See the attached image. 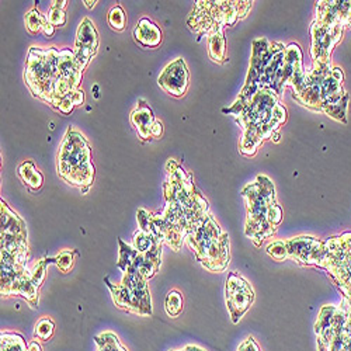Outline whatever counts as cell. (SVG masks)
<instances>
[{
    "label": "cell",
    "instance_id": "1",
    "mask_svg": "<svg viewBox=\"0 0 351 351\" xmlns=\"http://www.w3.org/2000/svg\"><path fill=\"white\" fill-rule=\"evenodd\" d=\"M186 243L204 269L211 273H221L228 267L230 260L229 237L211 214L194 225Z\"/></svg>",
    "mask_w": 351,
    "mask_h": 351
},
{
    "label": "cell",
    "instance_id": "2",
    "mask_svg": "<svg viewBox=\"0 0 351 351\" xmlns=\"http://www.w3.org/2000/svg\"><path fill=\"white\" fill-rule=\"evenodd\" d=\"M58 173L61 178L87 193L95 180V166L92 151L84 136L76 130L69 128L58 155Z\"/></svg>",
    "mask_w": 351,
    "mask_h": 351
},
{
    "label": "cell",
    "instance_id": "3",
    "mask_svg": "<svg viewBox=\"0 0 351 351\" xmlns=\"http://www.w3.org/2000/svg\"><path fill=\"white\" fill-rule=\"evenodd\" d=\"M242 195L247 208L245 233L256 246H260L263 241L273 237L277 232L269 222V210L276 202L274 184L266 176H258L256 182L243 190Z\"/></svg>",
    "mask_w": 351,
    "mask_h": 351
},
{
    "label": "cell",
    "instance_id": "4",
    "mask_svg": "<svg viewBox=\"0 0 351 351\" xmlns=\"http://www.w3.org/2000/svg\"><path fill=\"white\" fill-rule=\"evenodd\" d=\"M60 53L55 48L41 49L33 47L28 53L24 77L34 96L52 104L53 87L60 77Z\"/></svg>",
    "mask_w": 351,
    "mask_h": 351
},
{
    "label": "cell",
    "instance_id": "5",
    "mask_svg": "<svg viewBox=\"0 0 351 351\" xmlns=\"http://www.w3.org/2000/svg\"><path fill=\"white\" fill-rule=\"evenodd\" d=\"M146 281L148 280L136 273H124L120 284H112L108 278H104L114 304L120 309L139 316H151L154 312L151 292Z\"/></svg>",
    "mask_w": 351,
    "mask_h": 351
},
{
    "label": "cell",
    "instance_id": "6",
    "mask_svg": "<svg viewBox=\"0 0 351 351\" xmlns=\"http://www.w3.org/2000/svg\"><path fill=\"white\" fill-rule=\"evenodd\" d=\"M319 267L332 276L343 297L351 302V233L325 242V254Z\"/></svg>",
    "mask_w": 351,
    "mask_h": 351
},
{
    "label": "cell",
    "instance_id": "7",
    "mask_svg": "<svg viewBox=\"0 0 351 351\" xmlns=\"http://www.w3.org/2000/svg\"><path fill=\"white\" fill-rule=\"evenodd\" d=\"M226 305L233 324H239L245 313L250 309L254 302V289L238 273H230L226 278L225 285Z\"/></svg>",
    "mask_w": 351,
    "mask_h": 351
},
{
    "label": "cell",
    "instance_id": "8",
    "mask_svg": "<svg viewBox=\"0 0 351 351\" xmlns=\"http://www.w3.org/2000/svg\"><path fill=\"white\" fill-rule=\"evenodd\" d=\"M343 25H326L317 20L312 23L311 34H312V48L311 55L313 64L328 65L330 64V56L335 47L341 41Z\"/></svg>",
    "mask_w": 351,
    "mask_h": 351
},
{
    "label": "cell",
    "instance_id": "9",
    "mask_svg": "<svg viewBox=\"0 0 351 351\" xmlns=\"http://www.w3.org/2000/svg\"><path fill=\"white\" fill-rule=\"evenodd\" d=\"M317 351H351V332L346 328V311L336 306L332 324L316 335Z\"/></svg>",
    "mask_w": 351,
    "mask_h": 351
},
{
    "label": "cell",
    "instance_id": "10",
    "mask_svg": "<svg viewBox=\"0 0 351 351\" xmlns=\"http://www.w3.org/2000/svg\"><path fill=\"white\" fill-rule=\"evenodd\" d=\"M288 258L294 260L300 266L319 267L325 254V242L312 237H298L285 241Z\"/></svg>",
    "mask_w": 351,
    "mask_h": 351
},
{
    "label": "cell",
    "instance_id": "11",
    "mask_svg": "<svg viewBox=\"0 0 351 351\" xmlns=\"http://www.w3.org/2000/svg\"><path fill=\"white\" fill-rule=\"evenodd\" d=\"M120 243V257H119V267L123 273H136L141 274L145 280L152 278L159 267L160 261H156L146 254H141L134 246L125 243L123 239L119 241Z\"/></svg>",
    "mask_w": 351,
    "mask_h": 351
},
{
    "label": "cell",
    "instance_id": "12",
    "mask_svg": "<svg viewBox=\"0 0 351 351\" xmlns=\"http://www.w3.org/2000/svg\"><path fill=\"white\" fill-rule=\"evenodd\" d=\"M75 58L80 68L84 71L86 66L89 65L92 58L96 55L99 48V34L96 27L90 21V19H84L76 34V43H75Z\"/></svg>",
    "mask_w": 351,
    "mask_h": 351
},
{
    "label": "cell",
    "instance_id": "13",
    "mask_svg": "<svg viewBox=\"0 0 351 351\" xmlns=\"http://www.w3.org/2000/svg\"><path fill=\"white\" fill-rule=\"evenodd\" d=\"M158 83L166 93L174 97L184 96L189 89V69L184 60L178 58L169 64L160 73Z\"/></svg>",
    "mask_w": 351,
    "mask_h": 351
},
{
    "label": "cell",
    "instance_id": "14",
    "mask_svg": "<svg viewBox=\"0 0 351 351\" xmlns=\"http://www.w3.org/2000/svg\"><path fill=\"white\" fill-rule=\"evenodd\" d=\"M351 14V0H332V2H316V19L326 25H343Z\"/></svg>",
    "mask_w": 351,
    "mask_h": 351
},
{
    "label": "cell",
    "instance_id": "15",
    "mask_svg": "<svg viewBox=\"0 0 351 351\" xmlns=\"http://www.w3.org/2000/svg\"><path fill=\"white\" fill-rule=\"evenodd\" d=\"M343 80L344 73L341 68L333 66L332 72L322 82V97H324V107L337 103L340 99L344 97L347 92L343 89ZM324 110V108H322Z\"/></svg>",
    "mask_w": 351,
    "mask_h": 351
},
{
    "label": "cell",
    "instance_id": "16",
    "mask_svg": "<svg viewBox=\"0 0 351 351\" xmlns=\"http://www.w3.org/2000/svg\"><path fill=\"white\" fill-rule=\"evenodd\" d=\"M134 38L143 48H156L162 43L163 34L156 23L149 19H141L134 28Z\"/></svg>",
    "mask_w": 351,
    "mask_h": 351
},
{
    "label": "cell",
    "instance_id": "17",
    "mask_svg": "<svg viewBox=\"0 0 351 351\" xmlns=\"http://www.w3.org/2000/svg\"><path fill=\"white\" fill-rule=\"evenodd\" d=\"M131 123L136 128L141 139L146 141V139H149V136H152L151 127L155 123V117H154V112L149 108V106H146L143 101L132 111Z\"/></svg>",
    "mask_w": 351,
    "mask_h": 351
},
{
    "label": "cell",
    "instance_id": "18",
    "mask_svg": "<svg viewBox=\"0 0 351 351\" xmlns=\"http://www.w3.org/2000/svg\"><path fill=\"white\" fill-rule=\"evenodd\" d=\"M208 55L217 64L226 61V40L223 36V28H214L207 34Z\"/></svg>",
    "mask_w": 351,
    "mask_h": 351
},
{
    "label": "cell",
    "instance_id": "19",
    "mask_svg": "<svg viewBox=\"0 0 351 351\" xmlns=\"http://www.w3.org/2000/svg\"><path fill=\"white\" fill-rule=\"evenodd\" d=\"M20 179L23 180V183L30 189L32 191H38L43 184H44V178L43 174L37 170L36 165L32 160H25L19 166L17 170Z\"/></svg>",
    "mask_w": 351,
    "mask_h": 351
},
{
    "label": "cell",
    "instance_id": "20",
    "mask_svg": "<svg viewBox=\"0 0 351 351\" xmlns=\"http://www.w3.org/2000/svg\"><path fill=\"white\" fill-rule=\"evenodd\" d=\"M28 344L24 337L13 332H2L0 335V351H27Z\"/></svg>",
    "mask_w": 351,
    "mask_h": 351
},
{
    "label": "cell",
    "instance_id": "21",
    "mask_svg": "<svg viewBox=\"0 0 351 351\" xmlns=\"http://www.w3.org/2000/svg\"><path fill=\"white\" fill-rule=\"evenodd\" d=\"M95 341L97 347L96 351H128V348L120 341L119 336L112 332H104L96 336Z\"/></svg>",
    "mask_w": 351,
    "mask_h": 351
},
{
    "label": "cell",
    "instance_id": "22",
    "mask_svg": "<svg viewBox=\"0 0 351 351\" xmlns=\"http://www.w3.org/2000/svg\"><path fill=\"white\" fill-rule=\"evenodd\" d=\"M183 309H184V300H183L182 292H179L178 289L169 291L165 300V311L167 316L171 319L179 317L183 313Z\"/></svg>",
    "mask_w": 351,
    "mask_h": 351
},
{
    "label": "cell",
    "instance_id": "23",
    "mask_svg": "<svg viewBox=\"0 0 351 351\" xmlns=\"http://www.w3.org/2000/svg\"><path fill=\"white\" fill-rule=\"evenodd\" d=\"M348 100H350V96H348V93H346L344 97L340 99L337 103L324 107V110H322V112H325L326 115L330 117V119H333V120H336V121H339V123L347 124Z\"/></svg>",
    "mask_w": 351,
    "mask_h": 351
},
{
    "label": "cell",
    "instance_id": "24",
    "mask_svg": "<svg viewBox=\"0 0 351 351\" xmlns=\"http://www.w3.org/2000/svg\"><path fill=\"white\" fill-rule=\"evenodd\" d=\"M24 23H25L28 33H30V34H40V33H43L44 27L48 21H47V17L43 16L37 9H33L25 14Z\"/></svg>",
    "mask_w": 351,
    "mask_h": 351
},
{
    "label": "cell",
    "instance_id": "25",
    "mask_svg": "<svg viewBox=\"0 0 351 351\" xmlns=\"http://www.w3.org/2000/svg\"><path fill=\"white\" fill-rule=\"evenodd\" d=\"M55 335V324L51 317H41L34 328V339L41 341H49Z\"/></svg>",
    "mask_w": 351,
    "mask_h": 351
},
{
    "label": "cell",
    "instance_id": "26",
    "mask_svg": "<svg viewBox=\"0 0 351 351\" xmlns=\"http://www.w3.org/2000/svg\"><path fill=\"white\" fill-rule=\"evenodd\" d=\"M76 256H77V252L75 250H62L60 254L52 258V263L58 267V270L66 274L73 269Z\"/></svg>",
    "mask_w": 351,
    "mask_h": 351
},
{
    "label": "cell",
    "instance_id": "27",
    "mask_svg": "<svg viewBox=\"0 0 351 351\" xmlns=\"http://www.w3.org/2000/svg\"><path fill=\"white\" fill-rule=\"evenodd\" d=\"M107 21L112 30L124 32L127 27V14H125L124 9L119 5L111 8V10L108 12V16H107Z\"/></svg>",
    "mask_w": 351,
    "mask_h": 351
},
{
    "label": "cell",
    "instance_id": "28",
    "mask_svg": "<svg viewBox=\"0 0 351 351\" xmlns=\"http://www.w3.org/2000/svg\"><path fill=\"white\" fill-rule=\"evenodd\" d=\"M83 100H84L83 92H82V90H75V92H72L71 95H68L65 99L61 100L60 106H58V110H60V111L64 112V114H69V112H72V110H73L76 106L82 104Z\"/></svg>",
    "mask_w": 351,
    "mask_h": 351
},
{
    "label": "cell",
    "instance_id": "29",
    "mask_svg": "<svg viewBox=\"0 0 351 351\" xmlns=\"http://www.w3.org/2000/svg\"><path fill=\"white\" fill-rule=\"evenodd\" d=\"M52 263V258H41L40 261H37V265L33 267V270H30V276H32V281L33 284L40 289V287L43 285L44 280H45V274H47V266Z\"/></svg>",
    "mask_w": 351,
    "mask_h": 351
},
{
    "label": "cell",
    "instance_id": "30",
    "mask_svg": "<svg viewBox=\"0 0 351 351\" xmlns=\"http://www.w3.org/2000/svg\"><path fill=\"white\" fill-rule=\"evenodd\" d=\"M266 252L276 261L288 260V250H287L285 241H274L266 247Z\"/></svg>",
    "mask_w": 351,
    "mask_h": 351
},
{
    "label": "cell",
    "instance_id": "31",
    "mask_svg": "<svg viewBox=\"0 0 351 351\" xmlns=\"http://www.w3.org/2000/svg\"><path fill=\"white\" fill-rule=\"evenodd\" d=\"M45 17H47V21L53 27H64L66 24V14H65V10L62 9L51 8Z\"/></svg>",
    "mask_w": 351,
    "mask_h": 351
},
{
    "label": "cell",
    "instance_id": "32",
    "mask_svg": "<svg viewBox=\"0 0 351 351\" xmlns=\"http://www.w3.org/2000/svg\"><path fill=\"white\" fill-rule=\"evenodd\" d=\"M281 221H282V210H281V207L278 206L277 201H276L273 206L270 207V210H269V222L277 229L278 225L281 223Z\"/></svg>",
    "mask_w": 351,
    "mask_h": 351
},
{
    "label": "cell",
    "instance_id": "33",
    "mask_svg": "<svg viewBox=\"0 0 351 351\" xmlns=\"http://www.w3.org/2000/svg\"><path fill=\"white\" fill-rule=\"evenodd\" d=\"M237 351H261V350H260L257 341L250 336L242 341V344L238 347Z\"/></svg>",
    "mask_w": 351,
    "mask_h": 351
},
{
    "label": "cell",
    "instance_id": "34",
    "mask_svg": "<svg viewBox=\"0 0 351 351\" xmlns=\"http://www.w3.org/2000/svg\"><path fill=\"white\" fill-rule=\"evenodd\" d=\"M162 134H163V125H162L160 121L155 120V123H154L152 127H151V135H152L154 138H160Z\"/></svg>",
    "mask_w": 351,
    "mask_h": 351
},
{
    "label": "cell",
    "instance_id": "35",
    "mask_svg": "<svg viewBox=\"0 0 351 351\" xmlns=\"http://www.w3.org/2000/svg\"><path fill=\"white\" fill-rule=\"evenodd\" d=\"M43 33H44V36H45L47 38H52V37H53V34H55V27H53L52 24L47 23V24H45V27H44Z\"/></svg>",
    "mask_w": 351,
    "mask_h": 351
},
{
    "label": "cell",
    "instance_id": "36",
    "mask_svg": "<svg viewBox=\"0 0 351 351\" xmlns=\"http://www.w3.org/2000/svg\"><path fill=\"white\" fill-rule=\"evenodd\" d=\"M169 351H206V350L198 347V346H194V344H187L180 350H169Z\"/></svg>",
    "mask_w": 351,
    "mask_h": 351
},
{
    "label": "cell",
    "instance_id": "37",
    "mask_svg": "<svg viewBox=\"0 0 351 351\" xmlns=\"http://www.w3.org/2000/svg\"><path fill=\"white\" fill-rule=\"evenodd\" d=\"M27 351H43V347L37 340H33L32 343H28V350Z\"/></svg>",
    "mask_w": 351,
    "mask_h": 351
},
{
    "label": "cell",
    "instance_id": "38",
    "mask_svg": "<svg viewBox=\"0 0 351 351\" xmlns=\"http://www.w3.org/2000/svg\"><path fill=\"white\" fill-rule=\"evenodd\" d=\"M68 6V2L66 0H64V2H52V5H51V8H56V9H62V10H65V8Z\"/></svg>",
    "mask_w": 351,
    "mask_h": 351
},
{
    "label": "cell",
    "instance_id": "39",
    "mask_svg": "<svg viewBox=\"0 0 351 351\" xmlns=\"http://www.w3.org/2000/svg\"><path fill=\"white\" fill-rule=\"evenodd\" d=\"M96 0H93V2H92V0H86V2H84V6L87 8V9H93L95 6H96Z\"/></svg>",
    "mask_w": 351,
    "mask_h": 351
},
{
    "label": "cell",
    "instance_id": "40",
    "mask_svg": "<svg viewBox=\"0 0 351 351\" xmlns=\"http://www.w3.org/2000/svg\"><path fill=\"white\" fill-rule=\"evenodd\" d=\"M346 27H348L350 30H351V14H350V17H348V20H347V24H346Z\"/></svg>",
    "mask_w": 351,
    "mask_h": 351
}]
</instances>
